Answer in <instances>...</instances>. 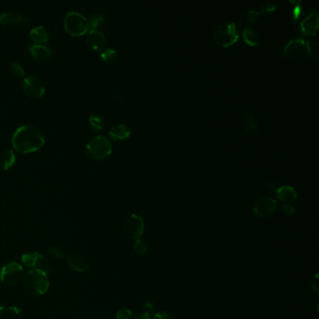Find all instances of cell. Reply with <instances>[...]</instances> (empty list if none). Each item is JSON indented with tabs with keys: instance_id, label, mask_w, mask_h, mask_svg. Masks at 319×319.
<instances>
[{
	"instance_id": "32",
	"label": "cell",
	"mask_w": 319,
	"mask_h": 319,
	"mask_svg": "<svg viewBox=\"0 0 319 319\" xmlns=\"http://www.w3.org/2000/svg\"><path fill=\"white\" fill-rule=\"evenodd\" d=\"M281 211L285 216H292L295 213L296 209H295L294 206L291 205L290 203H285V204L281 206Z\"/></svg>"
},
{
	"instance_id": "27",
	"label": "cell",
	"mask_w": 319,
	"mask_h": 319,
	"mask_svg": "<svg viewBox=\"0 0 319 319\" xmlns=\"http://www.w3.org/2000/svg\"><path fill=\"white\" fill-rule=\"evenodd\" d=\"M117 51L112 48H108L106 50H103L100 53V57L103 61L106 63H112L115 61L117 58Z\"/></svg>"
},
{
	"instance_id": "12",
	"label": "cell",
	"mask_w": 319,
	"mask_h": 319,
	"mask_svg": "<svg viewBox=\"0 0 319 319\" xmlns=\"http://www.w3.org/2000/svg\"><path fill=\"white\" fill-rule=\"evenodd\" d=\"M305 52H307L306 40L302 38H296L288 41L283 50V54L288 57H298Z\"/></svg>"
},
{
	"instance_id": "35",
	"label": "cell",
	"mask_w": 319,
	"mask_h": 319,
	"mask_svg": "<svg viewBox=\"0 0 319 319\" xmlns=\"http://www.w3.org/2000/svg\"><path fill=\"white\" fill-rule=\"evenodd\" d=\"M302 14V9L300 6H296L293 10V18H294V22L298 20V18L301 16Z\"/></svg>"
},
{
	"instance_id": "19",
	"label": "cell",
	"mask_w": 319,
	"mask_h": 319,
	"mask_svg": "<svg viewBox=\"0 0 319 319\" xmlns=\"http://www.w3.org/2000/svg\"><path fill=\"white\" fill-rule=\"evenodd\" d=\"M109 135L114 141H123L131 135V130L125 124L118 123L110 128Z\"/></svg>"
},
{
	"instance_id": "31",
	"label": "cell",
	"mask_w": 319,
	"mask_h": 319,
	"mask_svg": "<svg viewBox=\"0 0 319 319\" xmlns=\"http://www.w3.org/2000/svg\"><path fill=\"white\" fill-rule=\"evenodd\" d=\"M132 317V312L128 308H123L116 313V319H130Z\"/></svg>"
},
{
	"instance_id": "25",
	"label": "cell",
	"mask_w": 319,
	"mask_h": 319,
	"mask_svg": "<svg viewBox=\"0 0 319 319\" xmlns=\"http://www.w3.org/2000/svg\"><path fill=\"white\" fill-rule=\"evenodd\" d=\"M88 123L94 131H101L105 126L102 118L98 115H90L88 118Z\"/></svg>"
},
{
	"instance_id": "13",
	"label": "cell",
	"mask_w": 319,
	"mask_h": 319,
	"mask_svg": "<svg viewBox=\"0 0 319 319\" xmlns=\"http://www.w3.org/2000/svg\"><path fill=\"white\" fill-rule=\"evenodd\" d=\"M275 9H276V6L274 4H272V3H267V4L263 5L260 8V10H249V11H247L246 13L244 15V17L242 18L241 25L248 27V25H253L258 19V17L262 13H270V12L273 11Z\"/></svg>"
},
{
	"instance_id": "20",
	"label": "cell",
	"mask_w": 319,
	"mask_h": 319,
	"mask_svg": "<svg viewBox=\"0 0 319 319\" xmlns=\"http://www.w3.org/2000/svg\"><path fill=\"white\" fill-rule=\"evenodd\" d=\"M16 162V156L10 148H5L0 153V168L3 171H9Z\"/></svg>"
},
{
	"instance_id": "21",
	"label": "cell",
	"mask_w": 319,
	"mask_h": 319,
	"mask_svg": "<svg viewBox=\"0 0 319 319\" xmlns=\"http://www.w3.org/2000/svg\"><path fill=\"white\" fill-rule=\"evenodd\" d=\"M29 36L31 39L34 41H36L38 44L40 43H45L49 41V32L43 26H36L31 29L29 32Z\"/></svg>"
},
{
	"instance_id": "29",
	"label": "cell",
	"mask_w": 319,
	"mask_h": 319,
	"mask_svg": "<svg viewBox=\"0 0 319 319\" xmlns=\"http://www.w3.org/2000/svg\"><path fill=\"white\" fill-rule=\"evenodd\" d=\"M10 69L11 73L16 77V78H24L25 77V71L22 68L19 63L17 62H11L10 64Z\"/></svg>"
},
{
	"instance_id": "37",
	"label": "cell",
	"mask_w": 319,
	"mask_h": 319,
	"mask_svg": "<svg viewBox=\"0 0 319 319\" xmlns=\"http://www.w3.org/2000/svg\"><path fill=\"white\" fill-rule=\"evenodd\" d=\"M319 274H317L315 278H314V281H313V284H312V288L313 290L315 291L316 294H319Z\"/></svg>"
},
{
	"instance_id": "24",
	"label": "cell",
	"mask_w": 319,
	"mask_h": 319,
	"mask_svg": "<svg viewBox=\"0 0 319 319\" xmlns=\"http://www.w3.org/2000/svg\"><path fill=\"white\" fill-rule=\"evenodd\" d=\"M88 22H89V31L98 30V28L102 27L106 25L107 19L105 16L100 14H94L90 17Z\"/></svg>"
},
{
	"instance_id": "28",
	"label": "cell",
	"mask_w": 319,
	"mask_h": 319,
	"mask_svg": "<svg viewBox=\"0 0 319 319\" xmlns=\"http://www.w3.org/2000/svg\"><path fill=\"white\" fill-rule=\"evenodd\" d=\"M47 255L52 260H60L64 258V253L60 248L56 246H51L47 250Z\"/></svg>"
},
{
	"instance_id": "34",
	"label": "cell",
	"mask_w": 319,
	"mask_h": 319,
	"mask_svg": "<svg viewBox=\"0 0 319 319\" xmlns=\"http://www.w3.org/2000/svg\"><path fill=\"white\" fill-rule=\"evenodd\" d=\"M132 319H152L148 312H139L135 314Z\"/></svg>"
},
{
	"instance_id": "7",
	"label": "cell",
	"mask_w": 319,
	"mask_h": 319,
	"mask_svg": "<svg viewBox=\"0 0 319 319\" xmlns=\"http://www.w3.org/2000/svg\"><path fill=\"white\" fill-rule=\"evenodd\" d=\"M23 90L28 98L38 99L45 94L46 86L40 77L29 75L23 81Z\"/></svg>"
},
{
	"instance_id": "22",
	"label": "cell",
	"mask_w": 319,
	"mask_h": 319,
	"mask_svg": "<svg viewBox=\"0 0 319 319\" xmlns=\"http://www.w3.org/2000/svg\"><path fill=\"white\" fill-rule=\"evenodd\" d=\"M244 130L247 134H253L257 129V118L253 112H246L244 117Z\"/></svg>"
},
{
	"instance_id": "33",
	"label": "cell",
	"mask_w": 319,
	"mask_h": 319,
	"mask_svg": "<svg viewBox=\"0 0 319 319\" xmlns=\"http://www.w3.org/2000/svg\"><path fill=\"white\" fill-rule=\"evenodd\" d=\"M153 319H176L174 316L172 315L171 313L167 312H161V313H156L154 315Z\"/></svg>"
},
{
	"instance_id": "2",
	"label": "cell",
	"mask_w": 319,
	"mask_h": 319,
	"mask_svg": "<svg viewBox=\"0 0 319 319\" xmlns=\"http://www.w3.org/2000/svg\"><path fill=\"white\" fill-rule=\"evenodd\" d=\"M22 281L25 291L34 297L44 295L50 287L47 271L42 268L29 270L24 275Z\"/></svg>"
},
{
	"instance_id": "9",
	"label": "cell",
	"mask_w": 319,
	"mask_h": 319,
	"mask_svg": "<svg viewBox=\"0 0 319 319\" xmlns=\"http://www.w3.org/2000/svg\"><path fill=\"white\" fill-rule=\"evenodd\" d=\"M277 210V201L271 197L264 196L257 199L253 208L254 215L259 218H269L273 216Z\"/></svg>"
},
{
	"instance_id": "4",
	"label": "cell",
	"mask_w": 319,
	"mask_h": 319,
	"mask_svg": "<svg viewBox=\"0 0 319 319\" xmlns=\"http://www.w3.org/2000/svg\"><path fill=\"white\" fill-rule=\"evenodd\" d=\"M214 40L221 47L232 46L239 40L236 25L231 22H224L218 25L214 32Z\"/></svg>"
},
{
	"instance_id": "30",
	"label": "cell",
	"mask_w": 319,
	"mask_h": 319,
	"mask_svg": "<svg viewBox=\"0 0 319 319\" xmlns=\"http://www.w3.org/2000/svg\"><path fill=\"white\" fill-rule=\"evenodd\" d=\"M133 248L135 252L140 256H144L147 253V246L144 241L141 239H138L135 241Z\"/></svg>"
},
{
	"instance_id": "23",
	"label": "cell",
	"mask_w": 319,
	"mask_h": 319,
	"mask_svg": "<svg viewBox=\"0 0 319 319\" xmlns=\"http://www.w3.org/2000/svg\"><path fill=\"white\" fill-rule=\"evenodd\" d=\"M244 41H245L247 45L256 47L259 44V34L257 33V30L251 27H245L244 33H243Z\"/></svg>"
},
{
	"instance_id": "16",
	"label": "cell",
	"mask_w": 319,
	"mask_h": 319,
	"mask_svg": "<svg viewBox=\"0 0 319 319\" xmlns=\"http://www.w3.org/2000/svg\"><path fill=\"white\" fill-rule=\"evenodd\" d=\"M21 260L25 266L30 269L36 270L41 269L44 263V257L39 252H32V253H25L23 254L21 257Z\"/></svg>"
},
{
	"instance_id": "26",
	"label": "cell",
	"mask_w": 319,
	"mask_h": 319,
	"mask_svg": "<svg viewBox=\"0 0 319 319\" xmlns=\"http://www.w3.org/2000/svg\"><path fill=\"white\" fill-rule=\"evenodd\" d=\"M306 46H307V52L312 57H315L317 60L319 59V43L317 39L306 40Z\"/></svg>"
},
{
	"instance_id": "10",
	"label": "cell",
	"mask_w": 319,
	"mask_h": 319,
	"mask_svg": "<svg viewBox=\"0 0 319 319\" xmlns=\"http://www.w3.org/2000/svg\"><path fill=\"white\" fill-rule=\"evenodd\" d=\"M319 28V13L317 10H312L298 25L297 32L304 36L316 37Z\"/></svg>"
},
{
	"instance_id": "38",
	"label": "cell",
	"mask_w": 319,
	"mask_h": 319,
	"mask_svg": "<svg viewBox=\"0 0 319 319\" xmlns=\"http://www.w3.org/2000/svg\"><path fill=\"white\" fill-rule=\"evenodd\" d=\"M144 308L145 309V310H147V311H149L151 314H154V303H152V302H150V301H147V302L144 303ZM150 313H149V314H150Z\"/></svg>"
},
{
	"instance_id": "11",
	"label": "cell",
	"mask_w": 319,
	"mask_h": 319,
	"mask_svg": "<svg viewBox=\"0 0 319 319\" xmlns=\"http://www.w3.org/2000/svg\"><path fill=\"white\" fill-rule=\"evenodd\" d=\"M30 19L22 13L18 12H2L0 13V25L4 27L8 26H21L27 25Z\"/></svg>"
},
{
	"instance_id": "6",
	"label": "cell",
	"mask_w": 319,
	"mask_h": 319,
	"mask_svg": "<svg viewBox=\"0 0 319 319\" xmlns=\"http://www.w3.org/2000/svg\"><path fill=\"white\" fill-rule=\"evenodd\" d=\"M24 277V267L17 261L6 263L0 270V282L5 286H14Z\"/></svg>"
},
{
	"instance_id": "39",
	"label": "cell",
	"mask_w": 319,
	"mask_h": 319,
	"mask_svg": "<svg viewBox=\"0 0 319 319\" xmlns=\"http://www.w3.org/2000/svg\"><path fill=\"white\" fill-rule=\"evenodd\" d=\"M4 311H5V307L2 306V305H0V315H2Z\"/></svg>"
},
{
	"instance_id": "8",
	"label": "cell",
	"mask_w": 319,
	"mask_h": 319,
	"mask_svg": "<svg viewBox=\"0 0 319 319\" xmlns=\"http://www.w3.org/2000/svg\"><path fill=\"white\" fill-rule=\"evenodd\" d=\"M123 233L132 240L141 239L144 231V221L143 217L137 214H131L124 220L123 225Z\"/></svg>"
},
{
	"instance_id": "3",
	"label": "cell",
	"mask_w": 319,
	"mask_h": 319,
	"mask_svg": "<svg viewBox=\"0 0 319 319\" xmlns=\"http://www.w3.org/2000/svg\"><path fill=\"white\" fill-rule=\"evenodd\" d=\"M64 27L72 37H82L89 32V22L82 13L70 11L64 18Z\"/></svg>"
},
{
	"instance_id": "15",
	"label": "cell",
	"mask_w": 319,
	"mask_h": 319,
	"mask_svg": "<svg viewBox=\"0 0 319 319\" xmlns=\"http://www.w3.org/2000/svg\"><path fill=\"white\" fill-rule=\"evenodd\" d=\"M87 44L94 51L101 52L106 44V37L101 31H89L87 35Z\"/></svg>"
},
{
	"instance_id": "1",
	"label": "cell",
	"mask_w": 319,
	"mask_h": 319,
	"mask_svg": "<svg viewBox=\"0 0 319 319\" xmlns=\"http://www.w3.org/2000/svg\"><path fill=\"white\" fill-rule=\"evenodd\" d=\"M45 144V137L39 127L33 124L19 126L12 135L11 144L21 154H30L41 150Z\"/></svg>"
},
{
	"instance_id": "14",
	"label": "cell",
	"mask_w": 319,
	"mask_h": 319,
	"mask_svg": "<svg viewBox=\"0 0 319 319\" xmlns=\"http://www.w3.org/2000/svg\"><path fill=\"white\" fill-rule=\"evenodd\" d=\"M67 262L70 267L78 272H84L90 267L89 260L86 257L78 253L69 254L67 257Z\"/></svg>"
},
{
	"instance_id": "36",
	"label": "cell",
	"mask_w": 319,
	"mask_h": 319,
	"mask_svg": "<svg viewBox=\"0 0 319 319\" xmlns=\"http://www.w3.org/2000/svg\"><path fill=\"white\" fill-rule=\"evenodd\" d=\"M22 312V309L17 307V306H10L8 308V313L11 316H18L20 315Z\"/></svg>"
},
{
	"instance_id": "17",
	"label": "cell",
	"mask_w": 319,
	"mask_h": 319,
	"mask_svg": "<svg viewBox=\"0 0 319 319\" xmlns=\"http://www.w3.org/2000/svg\"><path fill=\"white\" fill-rule=\"evenodd\" d=\"M31 56L37 60H47L51 57V51L49 47L38 43L30 44L27 47Z\"/></svg>"
},
{
	"instance_id": "18",
	"label": "cell",
	"mask_w": 319,
	"mask_h": 319,
	"mask_svg": "<svg viewBox=\"0 0 319 319\" xmlns=\"http://www.w3.org/2000/svg\"><path fill=\"white\" fill-rule=\"evenodd\" d=\"M275 193L278 199L284 203H290L298 196L295 188L290 185H283L278 187Z\"/></svg>"
},
{
	"instance_id": "5",
	"label": "cell",
	"mask_w": 319,
	"mask_h": 319,
	"mask_svg": "<svg viewBox=\"0 0 319 319\" xmlns=\"http://www.w3.org/2000/svg\"><path fill=\"white\" fill-rule=\"evenodd\" d=\"M113 152V145L109 139L104 136H97L88 142L86 145V153L97 160L107 158Z\"/></svg>"
}]
</instances>
